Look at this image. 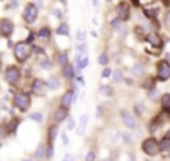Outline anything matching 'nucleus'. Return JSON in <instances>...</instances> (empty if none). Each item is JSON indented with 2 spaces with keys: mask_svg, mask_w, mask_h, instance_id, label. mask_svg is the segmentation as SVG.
Here are the masks:
<instances>
[{
  "mask_svg": "<svg viewBox=\"0 0 170 161\" xmlns=\"http://www.w3.org/2000/svg\"><path fill=\"white\" fill-rule=\"evenodd\" d=\"M57 133H58V127L52 125V127L49 128V142H54V139H55V136H57Z\"/></svg>",
  "mask_w": 170,
  "mask_h": 161,
  "instance_id": "nucleus-23",
  "label": "nucleus"
},
{
  "mask_svg": "<svg viewBox=\"0 0 170 161\" xmlns=\"http://www.w3.org/2000/svg\"><path fill=\"white\" fill-rule=\"evenodd\" d=\"M58 85H60V82H58L57 78H49L46 80V88H49V90H57Z\"/></svg>",
  "mask_w": 170,
  "mask_h": 161,
  "instance_id": "nucleus-16",
  "label": "nucleus"
},
{
  "mask_svg": "<svg viewBox=\"0 0 170 161\" xmlns=\"http://www.w3.org/2000/svg\"><path fill=\"white\" fill-rule=\"evenodd\" d=\"M75 95H76L75 91H67V93H64V95L61 97L63 107H66V109H67V107L72 105V101L75 100Z\"/></svg>",
  "mask_w": 170,
  "mask_h": 161,
  "instance_id": "nucleus-9",
  "label": "nucleus"
},
{
  "mask_svg": "<svg viewBox=\"0 0 170 161\" xmlns=\"http://www.w3.org/2000/svg\"><path fill=\"white\" fill-rule=\"evenodd\" d=\"M160 105H161V109H163V110L169 112L170 110V94H163V95H161Z\"/></svg>",
  "mask_w": 170,
  "mask_h": 161,
  "instance_id": "nucleus-14",
  "label": "nucleus"
},
{
  "mask_svg": "<svg viewBox=\"0 0 170 161\" xmlns=\"http://www.w3.org/2000/svg\"><path fill=\"white\" fill-rule=\"evenodd\" d=\"M131 72H133V75H136V76H140V75L143 73V67H142V64H134L133 66V69H131Z\"/></svg>",
  "mask_w": 170,
  "mask_h": 161,
  "instance_id": "nucleus-21",
  "label": "nucleus"
},
{
  "mask_svg": "<svg viewBox=\"0 0 170 161\" xmlns=\"http://www.w3.org/2000/svg\"><path fill=\"white\" fill-rule=\"evenodd\" d=\"M5 78H6L7 82L15 84V82H18V79H20V70H18L15 66L7 67V69H6V73H5Z\"/></svg>",
  "mask_w": 170,
  "mask_h": 161,
  "instance_id": "nucleus-7",
  "label": "nucleus"
},
{
  "mask_svg": "<svg viewBox=\"0 0 170 161\" xmlns=\"http://www.w3.org/2000/svg\"><path fill=\"white\" fill-rule=\"evenodd\" d=\"M142 149H143V152H145V154L154 157V155H157L158 152H160V143H158L157 139L149 137V139H146V140L142 143Z\"/></svg>",
  "mask_w": 170,
  "mask_h": 161,
  "instance_id": "nucleus-1",
  "label": "nucleus"
},
{
  "mask_svg": "<svg viewBox=\"0 0 170 161\" xmlns=\"http://www.w3.org/2000/svg\"><path fill=\"white\" fill-rule=\"evenodd\" d=\"M36 18H37V7H36V5H28L26 7V11H24V20H26V22L32 24V22L36 21Z\"/></svg>",
  "mask_w": 170,
  "mask_h": 161,
  "instance_id": "nucleus-5",
  "label": "nucleus"
},
{
  "mask_svg": "<svg viewBox=\"0 0 170 161\" xmlns=\"http://www.w3.org/2000/svg\"><path fill=\"white\" fill-rule=\"evenodd\" d=\"M41 66H42V69H49V67H51V63H49V61H42L41 63Z\"/></svg>",
  "mask_w": 170,
  "mask_h": 161,
  "instance_id": "nucleus-32",
  "label": "nucleus"
},
{
  "mask_svg": "<svg viewBox=\"0 0 170 161\" xmlns=\"http://www.w3.org/2000/svg\"><path fill=\"white\" fill-rule=\"evenodd\" d=\"M170 151V139L164 137L163 140H160V152H167Z\"/></svg>",
  "mask_w": 170,
  "mask_h": 161,
  "instance_id": "nucleus-15",
  "label": "nucleus"
},
{
  "mask_svg": "<svg viewBox=\"0 0 170 161\" xmlns=\"http://www.w3.org/2000/svg\"><path fill=\"white\" fill-rule=\"evenodd\" d=\"M26 161H28V160H26Z\"/></svg>",
  "mask_w": 170,
  "mask_h": 161,
  "instance_id": "nucleus-40",
  "label": "nucleus"
},
{
  "mask_svg": "<svg viewBox=\"0 0 170 161\" xmlns=\"http://www.w3.org/2000/svg\"><path fill=\"white\" fill-rule=\"evenodd\" d=\"M46 157H48V158H51V157H52V148H51V146L48 148V152H46Z\"/></svg>",
  "mask_w": 170,
  "mask_h": 161,
  "instance_id": "nucleus-38",
  "label": "nucleus"
},
{
  "mask_svg": "<svg viewBox=\"0 0 170 161\" xmlns=\"http://www.w3.org/2000/svg\"><path fill=\"white\" fill-rule=\"evenodd\" d=\"M95 158V154L91 151V152H88V155H87V161H94Z\"/></svg>",
  "mask_w": 170,
  "mask_h": 161,
  "instance_id": "nucleus-31",
  "label": "nucleus"
},
{
  "mask_svg": "<svg viewBox=\"0 0 170 161\" xmlns=\"http://www.w3.org/2000/svg\"><path fill=\"white\" fill-rule=\"evenodd\" d=\"M43 149H45L43 145H41V146L37 148V151H36V158H41L42 155H43Z\"/></svg>",
  "mask_w": 170,
  "mask_h": 161,
  "instance_id": "nucleus-29",
  "label": "nucleus"
},
{
  "mask_svg": "<svg viewBox=\"0 0 170 161\" xmlns=\"http://www.w3.org/2000/svg\"><path fill=\"white\" fill-rule=\"evenodd\" d=\"M76 60H78V67L79 69H85L87 64H88V58L87 57H84V60H79V58H76Z\"/></svg>",
  "mask_w": 170,
  "mask_h": 161,
  "instance_id": "nucleus-25",
  "label": "nucleus"
},
{
  "mask_svg": "<svg viewBox=\"0 0 170 161\" xmlns=\"http://www.w3.org/2000/svg\"><path fill=\"white\" fill-rule=\"evenodd\" d=\"M49 36H51V32H49L48 27H43L41 32H39V37H41V39H48Z\"/></svg>",
  "mask_w": 170,
  "mask_h": 161,
  "instance_id": "nucleus-22",
  "label": "nucleus"
},
{
  "mask_svg": "<svg viewBox=\"0 0 170 161\" xmlns=\"http://www.w3.org/2000/svg\"><path fill=\"white\" fill-rule=\"evenodd\" d=\"M67 114H69V112H67V109H66V107H60V109H57V110L54 112V120L60 122V121L66 120Z\"/></svg>",
  "mask_w": 170,
  "mask_h": 161,
  "instance_id": "nucleus-13",
  "label": "nucleus"
},
{
  "mask_svg": "<svg viewBox=\"0 0 170 161\" xmlns=\"http://www.w3.org/2000/svg\"><path fill=\"white\" fill-rule=\"evenodd\" d=\"M157 73H158V79L164 82V80L170 79V63L167 60L158 61L157 64Z\"/></svg>",
  "mask_w": 170,
  "mask_h": 161,
  "instance_id": "nucleus-2",
  "label": "nucleus"
},
{
  "mask_svg": "<svg viewBox=\"0 0 170 161\" xmlns=\"http://www.w3.org/2000/svg\"><path fill=\"white\" fill-rule=\"evenodd\" d=\"M32 120H36V121H39V122H41V121L43 120V116H42L41 114H33V115H32Z\"/></svg>",
  "mask_w": 170,
  "mask_h": 161,
  "instance_id": "nucleus-30",
  "label": "nucleus"
},
{
  "mask_svg": "<svg viewBox=\"0 0 170 161\" xmlns=\"http://www.w3.org/2000/svg\"><path fill=\"white\" fill-rule=\"evenodd\" d=\"M67 127H69V130H73V128H75V121H73V120L69 121V125H67Z\"/></svg>",
  "mask_w": 170,
  "mask_h": 161,
  "instance_id": "nucleus-33",
  "label": "nucleus"
},
{
  "mask_svg": "<svg viewBox=\"0 0 170 161\" xmlns=\"http://www.w3.org/2000/svg\"><path fill=\"white\" fill-rule=\"evenodd\" d=\"M123 121H124V125H125V127L136 128V118H134L133 115L124 112V114H123Z\"/></svg>",
  "mask_w": 170,
  "mask_h": 161,
  "instance_id": "nucleus-10",
  "label": "nucleus"
},
{
  "mask_svg": "<svg viewBox=\"0 0 170 161\" xmlns=\"http://www.w3.org/2000/svg\"><path fill=\"white\" fill-rule=\"evenodd\" d=\"M57 34H69V26L67 24H61L57 28Z\"/></svg>",
  "mask_w": 170,
  "mask_h": 161,
  "instance_id": "nucleus-24",
  "label": "nucleus"
},
{
  "mask_svg": "<svg viewBox=\"0 0 170 161\" xmlns=\"http://www.w3.org/2000/svg\"><path fill=\"white\" fill-rule=\"evenodd\" d=\"M63 75H64L67 79H72V78L75 76V70H73V67H72V66H66V67H64V70H63Z\"/></svg>",
  "mask_w": 170,
  "mask_h": 161,
  "instance_id": "nucleus-18",
  "label": "nucleus"
},
{
  "mask_svg": "<svg viewBox=\"0 0 170 161\" xmlns=\"http://www.w3.org/2000/svg\"><path fill=\"white\" fill-rule=\"evenodd\" d=\"M14 54H15V58L18 61H26L28 58V55H30V46L27 43H17Z\"/></svg>",
  "mask_w": 170,
  "mask_h": 161,
  "instance_id": "nucleus-3",
  "label": "nucleus"
},
{
  "mask_svg": "<svg viewBox=\"0 0 170 161\" xmlns=\"http://www.w3.org/2000/svg\"><path fill=\"white\" fill-rule=\"evenodd\" d=\"M158 12H160V7H154V9H152V7H146V9H145V13H146L149 18H155L157 15H158Z\"/></svg>",
  "mask_w": 170,
  "mask_h": 161,
  "instance_id": "nucleus-19",
  "label": "nucleus"
},
{
  "mask_svg": "<svg viewBox=\"0 0 170 161\" xmlns=\"http://www.w3.org/2000/svg\"><path fill=\"white\" fill-rule=\"evenodd\" d=\"M14 105L18 107L20 110H27L28 107H30V97H28V94L18 93L14 99Z\"/></svg>",
  "mask_w": 170,
  "mask_h": 161,
  "instance_id": "nucleus-4",
  "label": "nucleus"
},
{
  "mask_svg": "<svg viewBox=\"0 0 170 161\" xmlns=\"http://www.w3.org/2000/svg\"><path fill=\"white\" fill-rule=\"evenodd\" d=\"M87 121H88V116H87V115H82V116H81V121H79V128H78V134H82V131L85 130Z\"/></svg>",
  "mask_w": 170,
  "mask_h": 161,
  "instance_id": "nucleus-17",
  "label": "nucleus"
},
{
  "mask_svg": "<svg viewBox=\"0 0 170 161\" xmlns=\"http://www.w3.org/2000/svg\"><path fill=\"white\" fill-rule=\"evenodd\" d=\"M146 40L149 42L152 46H155V48L163 46V40H161V37H160V34L158 33H149L148 36H146Z\"/></svg>",
  "mask_w": 170,
  "mask_h": 161,
  "instance_id": "nucleus-8",
  "label": "nucleus"
},
{
  "mask_svg": "<svg viewBox=\"0 0 170 161\" xmlns=\"http://www.w3.org/2000/svg\"><path fill=\"white\" fill-rule=\"evenodd\" d=\"M100 90H102V94H104V95H110V94H112V90H110V87H108V85H106V87H102Z\"/></svg>",
  "mask_w": 170,
  "mask_h": 161,
  "instance_id": "nucleus-28",
  "label": "nucleus"
},
{
  "mask_svg": "<svg viewBox=\"0 0 170 161\" xmlns=\"http://www.w3.org/2000/svg\"><path fill=\"white\" fill-rule=\"evenodd\" d=\"M166 24H167V27H170V11L166 13Z\"/></svg>",
  "mask_w": 170,
  "mask_h": 161,
  "instance_id": "nucleus-34",
  "label": "nucleus"
},
{
  "mask_svg": "<svg viewBox=\"0 0 170 161\" xmlns=\"http://www.w3.org/2000/svg\"><path fill=\"white\" fill-rule=\"evenodd\" d=\"M45 87H46V84L42 79H34L33 85H32V90H33V93H36V94H42L45 91Z\"/></svg>",
  "mask_w": 170,
  "mask_h": 161,
  "instance_id": "nucleus-11",
  "label": "nucleus"
},
{
  "mask_svg": "<svg viewBox=\"0 0 170 161\" xmlns=\"http://www.w3.org/2000/svg\"><path fill=\"white\" fill-rule=\"evenodd\" d=\"M17 5H18V2H11V3L7 5V6H9V7H11V6H12V7H15V6H17Z\"/></svg>",
  "mask_w": 170,
  "mask_h": 161,
  "instance_id": "nucleus-39",
  "label": "nucleus"
},
{
  "mask_svg": "<svg viewBox=\"0 0 170 161\" xmlns=\"http://www.w3.org/2000/svg\"><path fill=\"white\" fill-rule=\"evenodd\" d=\"M63 161H73V157H72L70 154H67L64 158H63Z\"/></svg>",
  "mask_w": 170,
  "mask_h": 161,
  "instance_id": "nucleus-37",
  "label": "nucleus"
},
{
  "mask_svg": "<svg viewBox=\"0 0 170 161\" xmlns=\"http://www.w3.org/2000/svg\"><path fill=\"white\" fill-rule=\"evenodd\" d=\"M110 26H112V27H118V26H119V20H118V18H115V20L110 22Z\"/></svg>",
  "mask_w": 170,
  "mask_h": 161,
  "instance_id": "nucleus-35",
  "label": "nucleus"
},
{
  "mask_svg": "<svg viewBox=\"0 0 170 161\" xmlns=\"http://www.w3.org/2000/svg\"><path fill=\"white\" fill-rule=\"evenodd\" d=\"M108 61H109L108 55H106V54H100V57H99V63L103 64V66H106V64H108Z\"/></svg>",
  "mask_w": 170,
  "mask_h": 161,
  "instance_id": "nucleus-27",
  "label": "nucleus"
},
{
  "mask_svg": "<svg viewBox=\"0 0 170 161\" xmlns=\"http://www.w3.org/2000/svg\"><path fill=\"white\" fill-rule=\"evenodd\" d=\"M12 32H14V24H12L11 21L7 20V18L0 20V34H2V36L9 37V36L12 34Z\"/></svg>",
  "mask_w": 170,
  "mask_h": 161,
  "instance_id": "nucleus-6",
  "label": "nucleus"
},
{
  "mask_svg": "<svg viewBox=\"0 0 170 161\" xmlns=\"http://www.w3.org/2000/svg\"><path fill=\"white\" fill-rule=\"evenodd\" d=\"M129 18V7L125 3H121L118 7V20L119 21H125Z\"/></svg>",
  "mask_w": 170,
  "mask_h": 161,
  "instance_id": "nucleus-12",
  "label": "nucleus"
},
{
  "mask_svg": "<svg viewBox=\"0 0 170 161\" xmlns=\"http://www.w3.org/2000/svg\"><path fill=\"white\" fill-rule=\"evenodd\" d=\"M109 75H110V69H104L103 70V78H108Z\"/></svg>",
  "mask_w": 170,
  "mask_h": 161,
  "instance_id": "nucleus-36",
  "label": "nucleus"
},
{
  "mask_svg": "<svg viewBox=\"0 0 170 161\" xmlns=\"http://www.w3.org/2000/svg\"><path fill=\"white\" fill-rule=\"evenodd\" d=\"M114 80H115V82H121V80H123L121 70H115V72H114Z\"/></svg>",
  "mask_w": 170,
  "mask_h": 161,
  "instance_id": "nucleus-26",
  "label": "nucleus"
},
{
  "mask_svg": "<svg viewBox=\"0 0 170 161\" xmlns=\"http://www.w3.org/2000/svg\"><path fill=\"white\" fill-rule=\"evenodd\" d=\"M67 61H69L67 54H58V57H57V63H58L60 66H67Z\"/></svg>",
  "mask_w": 170,
  "mask_h": 161,
  "instance_id": "nucleus-20",
  "label": "nucleus"
}]
</instances>
